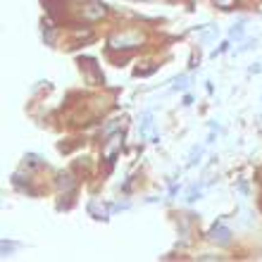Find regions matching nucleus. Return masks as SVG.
<instances>
[{
	"label": "nucleus",
	"instance_id": "1",
	"mask_svg": "<svg viewBox=\"0 0 262 262\" xmlns=\"http://www.w3.org/2000/svg\"><path fill=\"white\" fill-rule=\"evenodd\" d=\"M229 236H231V234L226 231L224 226H215V229L210 231V239H212V241H219V243H229Z\"/></svg>",
	"mask_w": 262,
	"mask_h": 262
},
{
	"label": "nucleus",
	"instance_id": "2",
	"mask_svg": "<svg viewBox=\"0 0 262 262\" xmlns=\"http://www.w3.org/2000/svg\"><path fill=\"white\" fill-rule=\"evenodd\" d=\"M119 148H122V138H119V136H114L112 141L108 143V148H105V155H108V160H110V162L114 160V155H117V150Z\"/></svg>",
	"mask_w": 262,
	"mask_h": 262
}]
</instances>
